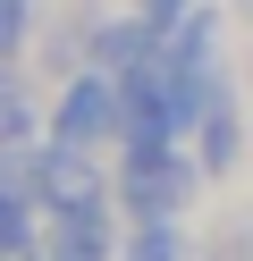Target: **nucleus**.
I'll list each match as a JSON object with an SVG mask.
<instances>
[{"mask_svg": "<svg viewBox=\"0 0 253 261\" xmlns=\"http://www.w3.org/2000/svg\"><path fill=\"white\" fill-rule=\"evenodd\" d=\"M186 186H194V177H186V160L169 152V143L135 152V160H127V177H118V194H127V211H135V219H169V211L186 202Z\"/></svg>", "mask_w": 253, "mask_h": 261, "instance_id": "nucleus-1", "label": "nucleus"}, {"mask_svg": "<svg viewBox=\"0 0 253 261\" xmlns=\"http://www.w3.org/2000/svg\"><path fill=\"white\" fill-rule=\"evenodd\" d=\"M118 118H127V93H118L110 76H76V85L59 93V143H101Z\"/></svg>", "mask_w": 253, "mask_h": 261, "instance_id": "nucleus-2", "label": "nucleus"}, {"mask_svg": "<svg viewBox=\"0 0 253 261\" xmlns=\"http://www.w3.org/2000/svg\"><path fill=\"white\" fill-rule=\"evenodd\" d=\"M34 194H42L51 211H84V202H101L93 143H51V152H42V177H34Z\"/></svg>", "mask_w": 253, "mask_h": 261, "instance_id": "nucleus-3", "label": "nucleus"}, {"mask_svg": "<svg viewBox=\"0 0 253 261\" xmlns=\"http://www.w3.org/2000/svg\"><path fill=\"white\" fill-rule=\"evenodd\" d=\"M42 261H110V219H101V202L59 211V244H51Z\"/></svg>", "mask_w": 253, "mask_h": 261, "instance_id": "nucleus-4", "label": "nucleus"}, {"mask_svg": "<svg viewBox=\"0 0 253 261\" xmlns=\"http://www.w3.org/2000/svg\"><path fill=\"white\" fill-rule=\"evenodd\" d=\"M202 160H211V169H228V160H236V110H228V101L202 110Z\"/></svg>", "mask_w": 253, "mask_h": 261, "instance_id": "nucleus-5", "label": "nucleus"}, {"mask_svg": "<svg viewBox=\"0 0 253 261\" xmlns=\"http://www.w3.org/2000/svg\"><path fill=\"white\" fill-rule=\"evenodd\" d=\"M127 261H177V227H169V219H144L127 236Z\"/></svg>", "mask_w": 253, "mask_h": 261, "instance_id": "nucleus-6", "label": "nucleus"}, {"mask_svg": "<svg viewBox=\"0 0 253 261\" xmlns=\"http://www.w3.org/2000/svg\"><path fill=\"white\" fill-rule=\"evenodd\" d=\"M17 253H26V194L0 186V261H17Z\"/></svg>", "mask_w": 253, "mask_h": 261, "instance_id": "nucleus-7", "label": "nucleus"}, {"mask_svg": "<svg viewBox=\"0 0 253 261\" xmlns=\"http://www.w3.org/2000/svg\"><path fill=\"white\" fill-rule=\"evenodd\" d=\"M17 42H26V0H0V59H17Z\"/></svg>", "mask_w": 253, "mask_h": 261, "instance_id": "nucleus-8", "label": "nucleus"}, {"mask_svg": "<svg viewBox=\"0 0 253 261\" xmlns=\"http://www.w3.org/2000/svg\"><path fill=\"white\" fill-rule=\"evenodd\" d=\"M135 9H144L152 25H169V17H186V9H194V0H135Z\"/></svg>", "mask_w": 253, "mask_h": 261, "instance_id": "nucleus-9", "label": "nucleus"}]
</instances>
